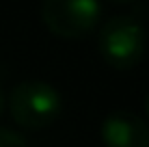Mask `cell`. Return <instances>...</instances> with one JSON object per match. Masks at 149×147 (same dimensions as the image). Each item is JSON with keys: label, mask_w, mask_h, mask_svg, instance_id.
Listing matches in <instances>:
<instances>
[{"label": "cell", "mask_w": 149, "mask_h": 147, "mask_svg": "<svg viewBox=\"0 0 149 147\" xmlns=\"http://www.w3.org/2000/svg\"><path fill=\"white\" fill-rule=\"evenodd\" d=\"M97 50L112 69H132L145 56L147 30L134 15H115L100 26Z\"/></svg>", "instance_id": "cell-1"}, {"label": "cell", "mask_w": 149, "mask_h": 147, "mask_svg": "<svg viewBox=\"0 0 149 147\" xmlns=\"http://www.w3.org/2000/svg\"><path fill=\"white\" fill-rule=\"evenodd\" d=\"M9 113L24 130H45L63 113L58 89L43 80H24L9 93Z\"/></svg>", "instance_id": "cell-2"}, {"label": "cell", "mask_w": 149, "mask_h": 147, "mask_svg": "<svg viewBox=\"0 0 149 147\" xmlns=\"http://www.w3.org/2000/svg\"><path fill=\"white\" fill-rule=\"evenodd\" d=\"M102 0H43V26L61 39H84L102 24Z\"/></svg>", "instance_id": "cell-3"}, {"label": "cell", "mask_w": 149, "mask_h": 147, "mask_svg": "<svg viewBox=\"0 0 149 147\" xmlns=\"http://www.w3.org/2000/svg\"><path fill=\"white\" fill-rule=\"evenodd\" d=\"M100 136L104 147H149V123L141 115L119 108L106 115Z\"/></svg>", "instance_id": "cell-4"}, {"label": "cell", "mask_w": 149, "mask_h": 147, "mask_svg": "<svg viewBox=\"0 0 149 147\" xmlns=\"http://www.w3.org/2000/svg\"><path fill=\"white\" fill-rule=\"evenodd\" d=\"M0 147H28V141L15 130L0 128Z\"/></svg>", "instance_id": "cell-5"}, {"label": "cell", "mask_w": 149, "mask_h": 147, "mask_svg": "<svg viewBox=\"0 0 149 147\" xmlns=\"http://www.w3.org/2000/svg\"><path fill=\"white\" fill-rule=\"evenodd\" d=\"M110 4H117V7H121V4H132V2H136V0H108Z\"/></svg>", "instance_id": "cell-6"}, {"label": "cell", "mask_w": 149, "mask_h": 147, "mask_svg": "<svg viewBox=\"0 0 149 147\" xmlns=\"http://www.w3.org/2000/svg\"><path fill=\"white\" fill-rule=\"evenodd\" d=\"M2 110H4V95H2V89H0V117H2Z\"/></svg>", "instance_id": "cell-7"}, {"label": "cell", "mask_w": 149, "mask_h": 147, "mask_svg": "<svg viewBox=\"0 0 149 147\" xmlns=\"http://www.w3.org/2000/svg\"><path fill=\"white\" fill-rule=\"evenodd\" d=\"M145 113H147V117H149V93H147V98H145Z\"/></svg>", "instance_id": "cell-8"}]
</instances>
